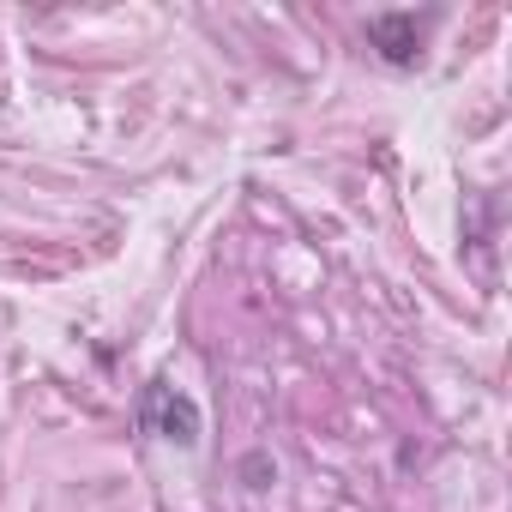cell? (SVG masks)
<instances>
[{
    "label": "cell",
    "instance_id": "obj_1",
    "mask_svg": "<svg viewBox=\"0 0 512 512\" xmlns=\"http://www.w3.org/2000/svg\"><path fill=\"white\" fill-rule=\"evenodd\" d=\"M139 428L169 446H199V404L187 392H175L169 380H151L139 392Z\"/></svg>",
    "mask_w": 512,
    "mask_h": 512
},
{
    "label": "cell",
    "instance_id": "obj_2",
    "mask_svg": "<svg viewBox=\"0 0 512 512\" xmlns=\"http://www.w3.org/2000/svg\"><path fill=\"white\" fill-rule=\"evenodd\" d=\"M440 25V13H374L368 19V43L392 61V67H416L422 61V37Z\"/></svg>",
    "mask_w": 512,
    "mask_h": 512
}]
</instances>
